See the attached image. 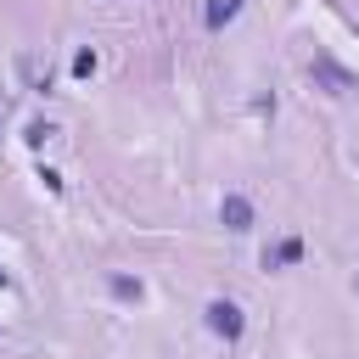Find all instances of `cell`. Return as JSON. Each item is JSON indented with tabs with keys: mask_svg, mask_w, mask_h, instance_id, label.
<instances>
[{
	"mask_svg": "<svg viewBox=\"0 0 359 359\" xmlns=\"http://www.w3.org/2000/svg\"><path fill=\"white\" fill-rule=\"evenodd\" d=\"M202 314H208V331H213V337H224V342H241L247 320H241V309H236L230 297H213V303H208Z\"/></svg>",
	"mask_w": 359,
	"mask_h": 359,
	"instance_id": "1",
	"label": "cell"
},
{
	"mask_svg": "<svg viewBox=\"0 0 359 359\" xmlns=\"http://www.w3.org/2000/svg\"><path fill=\"white\" fill-rule=\"evenodd\" d=\"M309 79H314V84H325L331 95H348V90H353V73H348V67H337L331 56H314V62H309Z\"/></svg>",
	"mask_w": 359,
	"mask_h": 359,
	"instance_id": "2",
	"label": "cell"
},
{
	"mask_svg": "<svg viewBox=\"0 0 359 359\" xmlns=\"http://www.w3.org/2000/svg\"><path fill=\"white\" fill-rule=\"evenodd\" d=\"M219 224H224V230H236V236H241V230H252V224H258V213H252V202H247V196H241V191H230V196H224V202H219Z\"/></svg>",
	"mask_w": 359,
	"mask_h": 359,
	"instance_id": "3",
	"label": "cell"
},
{
	"mask_svg": "<svg viewBox=\"0 0 359 359\" xmlns=\"http://www.w3.org/2000/svg\"><path fill=\"white\" fill-rule=\"evenodd\" d=\"M303 258V236H286V241H275L269 252H264V269H286V264H297Z\"/></svg>",
	"mask_w": 359,
	"mask_h": 359,
	"instance_id": "4",
	"label": "cell"
},
{
	"mask_svg": "<svg viewBox=\"0 0 359 359\" xmlns=\"http://www.w3.org/2000/svg\"><path fill=\"white\" fill-rule=\"evenodd\" d=\"M236 17H241V0H208V6H202V22H208L213 34H219L224 22H236Z\"/></svg>",
	"mask_w": 359,
	"mask_h": 359,
	"instance_id": "5",
	"label": "cell"
},
{
	"mask_svg": "<svg viewBox=\"0 0 359 359\" xmlns=\"http://www.w3.org/2000/svg\"><path fill=\"white\" fill-rule=\"evenodd\" d=\"M107 292H112V297H123V303H140V280H135V275H112V280H107Z\"/></svg>",
	"mask_w": 359,
	"mask_h": 359,
	"instance_id": "6",
	"label": "cell"
},
{
	"mask_svg": "<svg viewBox=\"0 0 359 359\" xmlns=\"http://www.w3.org/2000/svg\"><path fill=\"white\" fill-rule=\"evenodd\" d=\"M50 135H56V123H50V118H34V123H28V135H22V140H28V146H45V140H50Z\"/></svg>",
	"mask_w": 359,
	"mask_h": 359,
	"instance_id": "7",
	"label": "cell"
},
{
	"mask_svg": "<svg viewBox=\"0 0 359 359\" xmlns=\"http://www.w3.org/2000/svg\"><path fill=\"white\" fill-rule=\"evenodd\" d=\"M95 73V50H73V79H90Z\"/></svg>",
	"mask_w": 359,
	"mask_h": 359,
	"instance_id": "8",
	"label": "cell"
},
{
	"mask_svg": "<svg viewBox=\"0 0 359 359\" xmlns=\"http://www.w3.org/2000/svg\"><path fill=\"white\" fill-rule=\"evenodd\" d=\"M0 286H11V275H6V269H0Z\"/></svg>",
	"mask_w": 359,
	"mask_h": 359,
	"instance_id": "9",
	"label": "cell"
}]
</instances>
